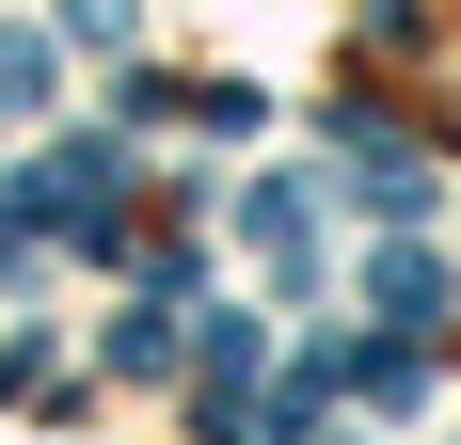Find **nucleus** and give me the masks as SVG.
Instances as JSON below:
<instances>
[{
	"label": "nucleus",
	"instance_id": "nucleus-2",
	"mask_svg": "<svg viewBox=\"0 0 461 445\" xmlns=\"http://www.w3.org/2000/svg\"><path fill=\"white\" fill-rule=\"evenodd\" d=\"M0 95H48V32H0Z\"/></svg>",
	"mask_w": 461,
	"mask_h": 445
},
{
	"label": "nucleus",
	"instance_id": "nucleus-1",
	"mask_svg": "<svg viewBox=\"0 0 461 445\" xmlns=\"http://www.w3.org/2000/svg\"><path fill=\"white\" fill-rule=\"evenodd\" d=\"M382 318H446V270H429V255H382Z\"/></svg>",
	"mask_w": 461,
	"mask_h": 445
}]
</instances>
